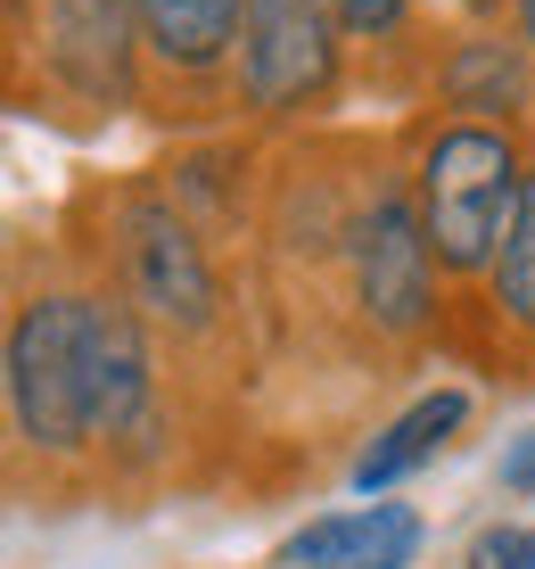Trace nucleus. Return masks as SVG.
I'll return each instance as SVG.
<instances>
[{
    "instance_id": "obj_1",
    "label": "nucleus",
    "mask_w": 535,
    "mask_h": 569,
    "mask_svg": "<svg viewBox=\"0 0 535 569\" xmlns=\"http://www.w3.org/2000/svg\"><path fill=\"white\" fill-rule=\"evenodd\" d=\"M9 462L42 487H99V272H58L9 306Z\"/></svg>"
},
{
    "instance_id": "obj_2",
    "label": "nucleus",
    "mask_w": 535,
    "mask_h": 569,
    "mask_svg": "<svg viewBox=\"0 0 535 569\" xmlns=\"http://www.w3.org/2000/svg\"><path fill=\"white\" fill-rule=\"evenodd\" d=\"M99 272L141 306L157 347H214L231 330V272L214 264L206 223L173 199L165 173H132L108 190V231H99Z\"/></svg>"
},
{
    "instance_id": "obj_3",
    "label": "nucleus",
    "mask_w": 535,
    "mask_h": 569,
    "mask_svg": "<svg viewBox=\"0 0 535 569\" xmlns=\"http://www.w3.org/2000/svg\"><path fill=\"white\" fill-rule=\"evenodd\" d=\"M339 281L346 306L363 322V339L380 347H428L445 330V264L428 248L421 199H412V173L371 166L346 190V223H339Z\"/></svg>"
},
{
    "instance_id": "obj_4",
    "label": "nucleus",
    "mask_w": 535,
    "mask_h": 569,
    "mask_svg": "<svg viewBox=\"0 0 535 569\" xmlns=\"http://www.w3.org/2000/svg\"><path fill=\"white\" fill-rule=\"evenodd\" d=\"M404 141H412L404 173H412V199H421L445 281H486L535 149L511 124H478V116H421Z\"/></svg>"
},
{
    "instance_id": "obj_5",
    "label": "nucleus",
    "mask_w": 535,
    "mask_h": 569,
    "mask_svg": "<svg viewBox=\"0 0 535 569\" xmlns=\"http://www.w3.org/2000/svg\"><path fill=\"white\" fill-rule=\"evenodd\" d=\"M17 100L74 108L83 124L141 108V0H9Z\"/></svg>"
},
{
    "instance_id": "obj_6",
    "label": "nucleus",
    "mask_w": 535,
    "mask_h": 569,
    "mask_svg": "<svg viewBox=\"0 0 535 569\" xmlns=\"http://www.w3.org/2000/svg\"><path fill=\"white\" fill-rule=\"evenodd\" d=\"M346 0H248L240 42V116L248 124H305L346 83Z\"/></svg>"
},
{
    "instance_id": "obj_7",
    "label": "nucleus",
    "mask_w": 535,
    "mask_h": 569,
    "mask_svg": "<svg viewBox=\"0 0 535 569\" xmlns=\"http://www.w3.org/2000/svg\"><path fill=\"white\" fill-rule=\"evenodd\" d=\"M240 42L248 0H141V108L182 124L240 116Z\"/></svg>"
},
{
    "instance_id": "obj_8",
    "label": "nucleus",
    "mask_w": 535,
    "mask_h": 569,
    "mask_svg": "<svg viewBox=\"0 0 535 569\" xmlns=\"http://www.w3.org/2000/svg\"><path fill=\"white\" fill-rule=\"evenodd\" d=\"M428 100L445 116H478V124L519 132L535 116V50L511 26H453L428 50Z\"/></svg>"
},
{
    "instance_id": "obj_9",
    "label": "nucleus",
    "mask_w": 535,
    "mask_h": 569,
    "mask_svg": "<svg viewBox=\"0 0 535 569\" xmlns=\"http://www.w3.org/2000/svg\"><path fill=\"white\" fill-rule=\"evenodd\" d=\"M478 339L470 356L486 371H519L535 380V157H527V182H519V207L503 223V248H494L486 281H478Z\"/></svg>"
},
{
    "instance_id": "obj_10",
    "label": "nucleus",
    "mask_w": 535,
    "mask_h": 569,
    "mask_svg": "<svg viewBox=\"0 0 535 569\" xmlns=\"http://www.w3.org/2000/svg\"><path fill=\"white\" fill-rule=\"evenodd\" d=\"M421 512L412 503H354V512H330V520H305L296 537L281 545V569H412L421 561Z\"/></svg>"
},
{
    "instance_id": "obj_11",
    "label": "nucleus",
    "mask_w": 535,
    "mask_h": 569,
    "mask_svg": "<svg viewBox=\"0 0 535 569\" xmlns=\"http://www.w3.org/2000/svg\"><path fill=\"white\" fill-rule=\"evenodd\" d=\"M462 421H470V388H428V397H412L404 413L354 455V487H363V496H387L395 479H412L421 462H437L445 446L462 438Z\"/></svg>"
},
{
    "instance_id": "obj_12",
    "label": "nucleus",
    "mask_w": 535,
    "mask_h": 569,
    "mask_svg": "<svg viewBox=\"0 0 535 569\" xmlns=\"http://www.w3.org/2000/svg\"><path fill=\"white\" fill-rule=\"evenodd\" d=\"M412 9H421V0H346L354 50H404L412 42Z\"/></svg>"
},
{
    "instance_id": "obj_13",
    "label": "nucleus",
    "mask_w": 535,
    "mask_h": 569,
    "mask_svg": "<svg viewBox=\"0 0 535 569\" xmlns=\"http://www.w3.org/2000/svg\"><path fill=\"white\" fill-rule=\"evenodd\" d=\"M462 569H535V520H494L470 537Z\"/></svg>"
},
{
    "instance_id": "obj_14",
    "label": "nucleus",
    "mask_w": 535,
    "mask_h": 569,
    "mask_svg": "<svg viewBox=\"0 0 535 569\" xmlns=\"http://www.w3.org/2000/svg\"><path fill=\"white\" fill-rule=\"evenodd\" d=\"M437 17H453V26H503L511 0H428Z\"/></svg>"
},
{
    "instance_id": "obj_15",
    "label": "nucleus",
    "mask_w": 535,
    "mask_h": 569,
    "mask_svg": "<svg viewBox=\"0 0 535 569\" xmlns=\"http://www.w3.org/2000/svg\"><path fill=\"white\" fill-rule=\"evenodd\" d=\"M503 487H511V496H535V429L503 455Z\"/></svg>"
},
{
    "instance_id": "obj_16",
    "label": "nucleus",
    "mask_w": 535,
    "mask_h": 569,
    "mask_svg": "<svg viewBox=\"0 0 535 569\" xmlns=\"http://www.w3.org/2000/svg\"><path fill=\"white\" fill-rule=\"evenodd\" d=\"M511 33H519V42L535 50V0H511Z\"/></svg>"
}]
</instances>
